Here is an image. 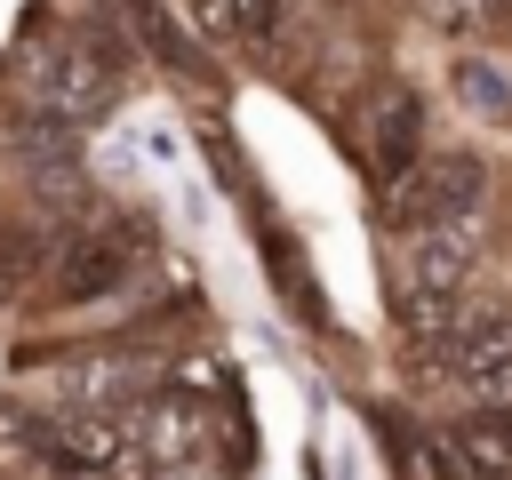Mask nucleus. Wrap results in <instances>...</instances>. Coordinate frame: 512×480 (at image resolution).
I'll return each mask as SVG.
<instances>
[{"mask_svg":"<svg viewBox=\"0 0 512 480\" xmlns=\"http://www.w3.org/2000/svg\"><path fill=\"white\" fill-rule=\"evenodd\" d=\"M464 272H472V216H456V224H416V240H408V256H400V288H392L408 336L432 344V336L456 320Z\"/></svg>","mask_w":512,"mask_h":480,"instance_id":"f257e3e1","label":"nucleus"},{"mask_svg":"<svg viewBox=\"0 0 512 480\" xmlns=\"http://www.w3.org/2000/svg\"><path fill=\"white\" fill-rule=\"evenodd\" d=\"M384 200H392V216L416 232V224H456V216H480V200H488V168L472 160V152H432V160H416L400 184H384Z\"/></svg>","mask_w":512,"mask_h":480,"instance_id":"7ed1b4c3","label":"nucleus"},{"mask_svg":"<svg viewBox=\"0 0 512 480\" xmlns=\"http://www.w3.org/2000/svg\"><path fill=\"white\" fill-rule=\"evenodd\" d=\"M272 16H280V0H232V32L240 40H272Z\"/></svg>","mask_w":512,"mask_h":480,"instance_id":"9b49d317","label":"nucleus"},{"mask_svg":"<svg viewBox=\"0 0 512 480\" xmlns=\"http://www.w3.org/2000/svg\"><path fill=\"white\" fill-rule=\"evenodd\" d=\"M112 56L104 48H88V40H64V48H48V56H32V80H24V104H32V120H56V128H80V120H96L104 104H112Z\"/></svg>","mask_w":512,"mask_h":480,"instance_id":"f03ea898","label":"nucleus"},{"mask_svg":"<svg viewBox=\"0 0 512 480\" xmlns=\"http://www.w3.org/2000/svg\"><path fill=\"white\" fill-rule=\"evenodd\" d=\"M448 464H472L480 480H512V416H504V408L464 416L456 440H448Z\"/></svg>","mask_w":512,"mask_h":480,"instance_id":"423d86ee","label":"nucleus"},{"mask_svg":"<svg viewBox=\"0 0 512 480\" xmlns=\"http://www.w3.org/2000/svg\"><path fill=\"white\" fill-rule=\"evenodd\" d=\"M184 16H192L200 40H240V32H232V0H184Z\"/></svg>","mask_w":512,"mask_h":480,"instance_id":"9d476101","label":"nucleus"},{"mask_svg":"<svg viewBox=\"0 0 512 480\" xmlns=\"http://www.w3.org/2000/svg\"><path fill=\"white\" fill-rule=\"evenodd\" d=\"M368 160H376V176H384V184H400V176L424 160V112H416V96H408V88H392V96H384Z\"/></svg>","mask_w":512,"mask_h":480,"instance_id":"39448f33","label":"nucleus"},{"mask_svg":"<svg viewBox=\"0 0 512 480\" xmlns=\"http://www.w3.org/2000/svg\"><path fill=\"white\" fill-rule=\"evenodd\" d=\"M456 96H464L480 120H512V80H504V64H488V56H464V64H456Z\"/></svg>","mask_w":512,"mask_h":480,"instance_id":"6e6552de","label":"nucleus"},{"mask_svg":"<svg viewBox=\"0 0 512 480\" xmlns=\"http://www.w3.org/2000/svg\"><path fill=\"white\" fill-rule=\"evenodd\" d=\"M120 264H128L120 240H72V248H64V280H56V296H64V304H88V296L120 288Z\"/></svg>","mask_w":512,"mask_h":480,"instance_id":"0eeeda50","label":"nucleus"},{"mask_svg":"<svg viewBox=\"0 0 512 480\" xmlns=\"http://www.w3.org/2000/svg\"><path fill=\"white\" fill-rule=\"evenodd\" d=\"M152 480H224V464H216L208 448H184V456H160Z\"/></svg>","mask_w":512,"mask_h":480,"instance_id":"1a4fd4ad","label":"nucleus"},{"mask_svg":"<svg viewBox=\"0 0 512 480\" xmlns=\"http://www.w3.org/2000/svg\"><path fill=\"white\" fill-rule=\"evenodd\" d=\"M432 344H440V368L464 392H480V400L512 392V312H456Z\"/></svg>","mask_w":512,"mask_h":480,"instance_id":"20e7f679","label":"nucleus"}]
</instances>
